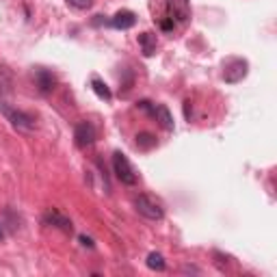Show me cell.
Listing matches in <instances>:
<instances>
[{"instance_id":"6da1fadb","label":"cell","mask_w":277,"mask_h":277,"mask_svg":"<svg viewBox=\"0 0 277 277\" xmlns=\"http://www.w3.org/2000/svg\"><path fill=\"white\" fill-rule=\"evenodd\" d=\"M113 169H115V176H117V180L121 182V184L134 186L138 182L136 169L132 167V163L128 160V156L121 154V152H115V154H113Z\"/></svg>"},{"instance_id":"7a4b0ae2","label":"cell","mask_w":277,"mask_h":277,"mask_svg":"<svg viewBox=\"0 0 277 277\" xmlns=\"http://www.w3.org/2000/svg\"><path fill=\"white\" fill-rule=\"evenodd\" d=\"M134 208H136L138 215L150 219V221H160V219L165 217L163 203H160L158 199H154V197H150V195H138V197L134 199Z\"/></svg>"},{"instance_id":"3957f363","label":"cell","mask_w":277,"mask_h":277,"mask_svg":"<svg viewBox=\"0 0 277 277\" xmlns=\"http://www.w3.org/2000/svg\"><path fill=\"white\" fill-rule=\"evenodd\" d=\"M247 74H249V63H247L245 59H238V56H234V59H228V61L223 63V80H225V83L236 85Z\"/></svg>"},{"instance_id":"277c9868","label":"cell","mask_w":277,"mask_h":277,"mask_svg":"<svg viewBox=\"0 0 277 277\" xmlns=\"http://www.w3.org/2000/svg\"><path fill=\"white\" fill-rule=\"evenodd\" d=\"M0 113H3L18 130H33L35 128V117H33V115H28L24 111H18V108L5 104V102H0Z\"/></svg>"},{"instance_id":"5b68a950","label":"cell","mask_w":277,"mask_h":277,"mask_svg":"<svg viewBox=\"0 0 277 277\" xmlns=\"http://www.w3.org/2000/svg\"><path fill=\"white\" fill-rule=\"evenodd\" d=\"M74 138L78 148H89L96 141V128H93L91 121H80L76 130H74Z\"/></svg>"},{"instance_id":"8992f818","label":"cell","mask_w":277,"mask_h":277,"mask_svg":"<svg viewBox=\"0 0 277 277\" xmlns=\"http://www.w3.org/2000/svg\"><path fill=\"white\" fill-rule=\"evenodd\" d=\"M43 223L50 225V228L61 230V232H67V234H70L72 230H74V225H72L70 219L65 217V215H61L59 210H54V208H52V210H48V213L43 215Z\"/></svg>"},{"instance_id":"52a82bcc","label":"cell","mask_w":277,"mask_h":277,"mask_svg":"<svg viewBox=\"0 0 277 277\" xmlns=\"http://www.w3.org/2000/svg\"><path fill=\"white\" fill-rule=\"evenodd\" d=\"M136 24V16L132 11H117L111 20V26L117 28V31H128V28H132Z\"/></svg>"},{"instance_id":"ba28073f","label":"cell","mask_w":277,"mask_h":277,"mask_svg":"<svg viewBox=\"0 0 277 277\" xmlns=\"http://www.w3.org/2000/svg\"><path fill=\"white\" fill-rule=\"evenodd\" d=\"M152 115L160 121V126H163L165 130H173V117H171V113H169V108L167 106H163V104H158V106H154V111H152Z\"/></svg>"},{"instance_id":"9c48e42d","label":"cell","mask_w":277,"mask_h":277,"mask_svg":"<svg viewBox=\"0 0 277 277\" xmlns=\"http://www.w3.org/2000/svg\"><path fill=\"white\" fill-rule=\"evenodd\" d=\"M35 78H37V87H39V89H41L43 93H48V91H52V89H54V83H56V80H54V76L50 74V72L39 70Z\"/></svg>"},{"instance_id":"30bf717a","label":"cell","mask_w":277,"mask_h":277,"mask_svg":"<svg viewBox=\"0 0 277 277\" xmlns=\"http://www.w3.org/2000/svg\"><path fill=\"white\" fill-rule=\"evenodd\" d=\"M138 43H141L145 56H152V54L156 52V35H152V33H141V35H138Z\"/></svg>"},{"instance_id":"8fae6325","label":"cell","mask_w":277,"mask_h":277,"mask_svg":"<svg viewBox=\"0 0 277 277\" xmlns=\"http://www.w3.org/2000/svg\"><path fill=\"white\" fill-rule=\"evenodd\" d=\"M91 89L96 91V96H98L100 100H111V98H113L111 89H108L106 83H104V80H100V78H91Z\"/></svg>"},{"instance_id":"7c38bea8","label":"cell","mask_w":277,"mask_h":277,"mask_svg":"<svg viewBox=\"0 0 277 277\" xmlns=\"http://www.w3.org/2000/svg\"><path fill=\"white\" fill-rule=\"evenodd\" d=\"M148 266L152 268V271H165V268H167V262H165V258L163 256H160V253L158 251H152L150 253V256H148Z\"/></svg>"},{"instance_id":"4fadbf2b","label":"cell","mask_w":277,"mask_h":277,"mask_svg":"<svg viewBox=\"0 0 277 277\" xmlns=\"http://www.w3.org/2000/svg\"><path fill=\"white\" fill-rule=\"evenodd\" d=\"M156 145V138L152 136L150 132H141V134H136V148L138 150H152Z\"/></svg>"},{"instance_id":"5bb4252c","label":"cell","mask_w":277,"mask_h":277,"mask_svg":"<svg viewBox=\"0 0 277 277\" xmlns=\"http://www.w3.org/2000/svg\"><path fill=\"white\" fill-rule=\"evenodd\" d=\"M70 7H74V9H91L93 0H65Z\"/></svg>"},{"instance_id":"9a60e30c","label":"cell","mask_w":277,"mask_h":277,"mask_svg":"<svg viewBox=\"0 0 277 277\" xmlns=\"http://www.w3.org/2000/svg\"><path fill=\"white\" fill-rule=\"evenodd\" d=\"M80 243H83L85 247H93V240L89 236H80Z\"/></svg>"},{"instance_id":"2e32d148","label":"cell","mask_w":277,"mask_h":277,"mask_svg":"<svg viewBox=\"0 0 277 277\" xmlns=\"http://www.w3.org/2000/svg\"><path fill=\"white\" fill-rule=\"evenodd\" d=\"M5 238V232H3V228H0V240H3Z\"/></svg>"}]
</instances>
